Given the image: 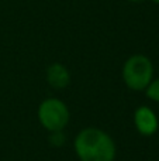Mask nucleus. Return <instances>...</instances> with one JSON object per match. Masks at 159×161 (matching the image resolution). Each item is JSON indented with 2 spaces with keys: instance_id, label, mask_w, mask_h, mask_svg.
Wrapping results in <instances>:
<instances>
[{
  "instance_id": "1",
  "label": "nucleus",
  "mask_w": 159,
  "mask_h": 161,
  "mask_svg": "<svg viewBox=\"0 0 159 161\" xmlns=\"http://www.w3.org/2000/svg\"><path fill=\"white\" fill-rule=\"evenodd\" d=\"M73 150L79 161H114L117 146L107 131L99 127H85L73 140Z\"/></svg>"
},
{
  "instance_id": "2",
  "label": "nucleus",
  "mask_w": 159,
  "mask_h": 161,
  "mask_svg": "<svg viewBox=\"0 0 159 161\" xmlns=\"http://www.w3.org/2000/svg\"><path fill=\"white\" fill-rule=\"evenodd\" d=\"M121 78L131 91L141 92L154 79V64L144 54H134L126 59L121 69Z\"/></svg>"
},
{
  "instance_id": "3",
  "label": "nucleus",
  "mask_w": 159,
  "mask_h": 161,
  "mask_svg": "<svg viewBox=\"0 0 159 161\" xmlns=\"http://www.w3.org/2000/svg\"><path fill=\"white\" fill-rule=\"evenodd\" d=\"M38 122L48 133L64 130L70 120V112L68 105L58 97H47L37 109Z\"/></svg>"
},
{
  "instance_id": "4",
  "label": "nucleus",
  "mask_w": 159,
  "mask_h": 161,
  "mask_svg": "<svg viewBox=\"0 0 159 161\" xmlns=\"http://www.w3.org/2000/svg\"><path fill=\"white\" fill-rule=\"evenodd\" d=\"M134 126L141 136L151 137L158 131V116L148 106H140L134 112Z\"/></svg>"
},
{
  "instance_id": "5",
  "label": "nucleus",
  "mask_w": 159,
  "mask_h": 161,
  "mask_svg": "<svg viewBox=\"0 0 159 161\" xmlns=\"http://www.w3.org/2000/svg\"><path fill=\"white\" fill-rule=\"evenodd\" d=\"M45 78H47L48 85L52 89L61 91L69 86L70 83V72L64 64L59 62H54L47 68L45 72Z\"/></svg>"
},
{
  "instance_id": "6",
  "label": "nucleus",
  "mask_w": 159,
  "mask_h": 161,
  "mask_svg": "<svg viewBox=\"0 0 159 161\" xmlns=\"http://www.w3.org/2000/svg\"><path fill=\"white\" fill-rule=\"evenodd\" d=\"M145 95L149 100L159 103V78L149 82V85L145 88Z\"/></svg>"
},
{
  "instance_id": "7",
  "label": "nucleus",
  "mask_w": 159,
  "mask_h": 161,
  "mask_svg": "<svg viewBox=\"0 0 159 161\" xmlns=\"http://www.w3.org/2000/svg\"><path fill=\"white\" fill-rule=\"evenodd\" d=\"M49 143L55 147H61V146L65 144V134L64 130L59 131H51L49 133Z\"/></svg>"
},
{
  "instance_id": "8",
  "label": "nucleus",
  "mask_w": 159,
  "mask_h": 161,
  "mask_svg": "<svg viewBox=\"0 0 159 161\" xmlns=\"http://www.w3.org/2000/svg\"><path fill=\"white\" fill-rule=\"evenodd\" d=\"M127 2H131V3H140V2H144V0H127Z\"/></svg>"
},
{
  "instance_id": "9",
  "label": "nucleus",
  "mask_w": 159,
  "mask_h": 161,
  "mask_svg": "<svg viewBox=\"0 0 159 161\" xmlns=\"http://www.w3.org/2000/svg\"><path fill=\"white\" fill-rule=\"evenodd\" d=\"M151 2H154V3H156V4H159V0H151Z\"/></svg>"
}]
</instances>
